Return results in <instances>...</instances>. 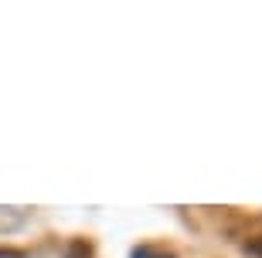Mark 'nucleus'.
Here are the masks:
<instances>
[{
	"mask_svg": "<svg viewBox=\"0 0 262 258\" xmlns=\"http://www.w3.org/2000/svg\"><path fill=\"white\" fill-rule=\"evenodd\" d=\"M259 255H262V241H259Z\"/></svg>",
	"mask_w": 262,
	"mask_h": 258,
	"instance_id": "obj_3",
	"label": "nucleus"
},
{
	"mask_svg": "<svg viewBox=\"0 0 262 258\" xmlns=\"http://www.w3.org/2000/svg\"><path fill=\"white\" fill-rule=\"evenodd\" d=\"M133 258H170V255H164V251H154V248H140Z\"/></svg>",
	"mask_w": 262,
	"mask_h": 258,
	"instance_id": "obj_1",
	"label": "nucleus"
},
{
	"mask_svg": "<svg viewBox=\"0 0 262 258\" xmlns=\"http://www.w3.org/2000/svg\"><path fill=\"white\" fill-rule=\"evenodd\" d=\"M0 258H24V255H17V251H0Z\"/></svg>",
	"mask_w": 262,
	"mask_h": 258,
	"instance_id": "obj_2",
	"label": "nucleus"
}]
</instances>
